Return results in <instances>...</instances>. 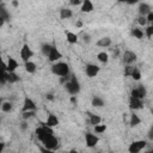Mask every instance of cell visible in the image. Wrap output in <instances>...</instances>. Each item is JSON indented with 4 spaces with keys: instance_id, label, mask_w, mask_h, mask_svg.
<instances>
[{
    "instance_id": "36",
    "label": "cell",
    "mask_w": 153,
    "mask_h": 153,
    "mask_svg": "<svg viewBox=\"0 0 153 153\" xmlns=\"http://www.w3.org/2000/svg\"><path fill=\"white\" fill-rule=\"evenodd\" d=\"M137 23H139V25H141V26H145L148 22H147V18L145 17V16H140L139 18H137Z\"/></svg>"
},
{
    "instance_id": "21",
    "label": "cell",
    "mask_w": 153,
    "mask_h": 153,
    "mask_svg": "<svg viewBox=\"0 0 153 153\" xmlns=\"http://www.w3.org/2000/svg\"><path fill=\"white\" fill-rule=\"evenodd\" d=\"M72 16H73L72 10H69L67 7H63V8L60 10V18L61 19H69Z\"/></svg>"
},
{
    "instance_id": "4",
    "label": "cell",
    "mask_w": 153,
    "mask_h": 153,
    "mask_svg": "<svg viewBox=\"0 0 153 153\" xmlns=\"http://www.w3.org/2000/svg\"><path fill=\"white\" fill-rule=\"evenodd\" d=\"M147 145V141L145 140H136V141H133L129 147H128V151L130 153H139L140 151H142Z\"/></svg>"
},
{
    "instance_id": "25",
    "label": "cell",
    "mask_w": 153,
    "mask_h": 153,
    "mask_svg": "<svg viewBox=\"0 0 153 153\" xmlns=\"http://www.w3.org/2000/svg\"><path fill=\"white\" fill-rule=\"evenodd\" d=\"M7 81H8L10 84L18 82V81H19V75H18L16 72H8V74H7Z\"/></svg>"
},
{
    "instance_id": "45",
    "label": "cell",
    "mask_w": 153,
    "mask_h": 153,
    "mask_svg": "<svg viewBox=\"0 0 153 153\" xmlns=\"http://www.w3.org/2000/svg\"><path fill=\"white\" fill-rule=\"evenodd\" d=\"M81 26H82L81 20H78V22H76V27H81Z\"/></svg>"
},
{
    "instance_id": "40",
    "label": "cell",
    "mask_w": 153,
    "mask_h": 153,
    "mask_svg": "<svg viewBox=\"0 0 153 153\" xmlns=\"http://www.w3.org/2000/svg\"><path fill=\"white\" fill-rule=\"evenodd\" d=\"M82 39H84V42L90 43V41H91V36L87 35V33H84V35H82Z\"/></svg>"
},
{
    "instance_id": "19",
    "label": "cell",
    "mask_w": 153,
    "mask_h": 153,
    "mask_svg": "<svg viewBox=\"0 0 153 153\" xmlns=\"http://www.w3.org/2000/svg\"><path fill=\"white\" fill-rule=\"evenodd\" d=\"M24 67H25V71H26L29 74H33V73L37 71V66H36V63L32 62L31 60L24 62Z\"/></svg>"
},
{
    "instance_id": "16",
    "label": "cell",
    "mask_w": 153,
    "mask_h": 153,
    "mask_svg": "<svg viewBox=\"0 0 153 153\" xmlns=\"http://www.w3.org/2000/svg\"><path fill=\"white\" fill-rule=\"evenodd\" d=\"M44 124H47L48 127H51V128L56 127V126L59 124V118H57V116H56V115H54V114L48 115V117H47V120H45V123H44Z\"/></svg>"
},
{
    "instance_id": "7",
    "label": "cell",
    "mask_w": 153,
    "mask_h": 153,
    "mask_svg": "<svg viewBox=\"0 0 153 153\" xmlns=\"http://www.w3.org/2000/svg\"><path fill=\"white\" fill-rule=\"evenodd\" d=\"M32 56H33L32 49H31L27 44H24V45L22 47V49H20V59H22L24 62H26V61H30Z\"/></svg>"
},
{
    "instance_id": "43",
    "label": "cell",
    "mask_w": 153,
    "mask_h": 153,
    "mask_svg": "<svg viewBox=\"0 0 153 153\" xmlns=\"http://www.w3.org/2000/svg\"><path fill=\"white\" fill-rule=\"evenodd\" d=\"M47 99H49V100H53V99H54V96H53L51 93H49V94H47Z\"/></svg>"
},
{
    "instance_id": "32",
    "label": "cell",
    "mask_w": 153,
    "mask_h": 153,
    "mask_svg": "<svg viewBox=\"0 0 153 153\" xmlns=\"http://www.w3.org/2000/svg\"><path fill=\"white\" fill-rule=\"evenodd\" d=\"M134 69H135V67L133 65H126V67H124V75L126 76H131Z\"/></svg>"
},
{
    "instance_id": "18",
    "label": "cell",
    "mask_w": 153,
    "mask_h": 153,
    "mask_svg": "<svg viewBox=\"0 0 153 153\" xmlns=\"http://www.w3.org/2000/svg\"><path fill=\"white\" fill-rule=\"evenodd\" d=\"M97 45L100 47V48H108V47L111 45V38L108 37V36L102 37V38H99V39L97 41Z\"/></svg>"
},
{
    "instance_id": "42",
    "label": "cell",
    "mask_w": 153,
    "mask_h": 153,
    "mask_svg": "<svg viewBox=\"0 0 153 153\" xmlns=\"http://www.w3.org/2000/svg\"><path fill=\"white\" fill-rule=\"evenodd\" d=\"M121 2H126V4H129V5H133V4H136L139 0H118Z\"/></svg>"
},
{
    "instance_id": "31",
    "label": "cell",
    "mask_w": 153,
    "mask_h": 153,
    "mask_svg": "<svg viewBox=\"0 0 153 153\" xmlns=\"http://www.w3.org/2000/svg\"><path fill=\"white\" fill-rule=\"evenodd\" d=\"M35 116V110H29V111H23V114H22V118L23 120H30V118H32Z\"/></svg>"
},
{
    "instance_id": "2",
    "label": "cell",
    "mask_w": 153,
    "mask_h": 153,
    "mask_svg": "<svg viewBox=\"0 0 153 153\" xmlns=\"http://www.w3.org/2000/svg\"><path fill=\"white\" fill-rule=\"evenodd\" d=\"M65 88L69 94L75 96V94H78L80 92V84L76 80V78L74 75H72V76H69L68 81L65 84Z\"/></svg>"
},
{
    "instance_id": "27",
    "label": "cell",
    "mask_w": 153,
    "mask_h": 153,
    "mask_svg": "<svg viewBox=\"0 0 153 153\" xmlns=\"http://www.w3.org/2000/svg\"><path fill=\"white\" fill-rule=\"evenodd\" d=\"M91 104L94 108H102V106H104V99L100 97H93Z\"/></svg>"
},
{
    "instance_id": "20",
    "label": "cell",
    "mask_w": 153,
    "mask_h": 153,
    "mask_svg": "<svg viewBox=\"0 0 153 153\" xmlns=\"http://www.w3.org/2000/svg\"><path fill=\"white\" fill-rule=\"evenodd\" d=\"M66 38H67V42L69 44H75L78 43V35L72 32V31H66Z\"/></svg>"
},
{
    "instance_id": "1",
    "label": "cell",
    "mask_w": 153,
    "mask_h": 153,
    "mask_svg": "<svg viewBox=\"0 0 153 153\" xmlns=\"http://www.w3.org/2000/svg\"><path fill=\"white\" fill-rule=\"evenodd\" d=\"M51 72L53 74L57 76H67L69 75V66L66 62H54L51 66Z\"/></svg>"
},
{
    "instance_id": "5",
    "label": "cell",
    "mask_w": 153,
    "mask_h": 153,
    "mask_svg": "<svg viewBox=\"0 0 153 153\" xmlns=\"http://www.w3.org/2000/svg\"><path fill=\"white\" fill-rule=\"evenodd\" d=\"M42 145L50 152V151H55V149L57 148L59 142H57V139H56L54 135H50V136L47 137L44 141H42Z\"/></svg>"
},
{
    "instance_id": "38",
    "label": "cell",
    "mask_w": 153,
    "mask_h": 153,
    "mask_svg": "<svg viewBox=\"0 0 153 153\" xmlns=\"http://www.w3.org/2000/svg\"><path fill=\"white\" fill-rule=\"evenodd\" d=\"M146 18H147V22H148L149 24H152V25H153V11H152V12H149V13L146 16Z\"/></svg>"
},
{
    "instance_id": "34",
    "label": "cell",
    "mask_w": 153,
    "mask_h": 153,
    "mask_svg": "<svg viewBox=\"0 0 153 153\" xmlns=\"http://www.w3.org/2000/svg\"><path fill=\"white\" fill-rule=\"evenodd\" d=\"M131 78H133L135 81H139V80L141 79V71H140L137 67H135V69H134V72H133V74H131Z\"/></svg>"
},
{
    "instance_id": "41",
    "label": "cell",
    "mask_w": 153,
    "mask_h": 153,
    "mask_svg": "<svg viewBox=\"0 0 153 153\" xmlns=\"http://www.w3.org/2000/svg\"><path fill=\"white\" fill-rule=\"evenodd\" d=\"M147 136H148V139L149 140H152L153 141V126L149 128V130H148V134H147Z\"/></svg>"
},
{
    "instance_id": "46",
    "label": "cell",
    "mask_w": 153,
    "mask_h": 153,
    "mask_svg": "<svg viewBox=\"0 0 153 153\" xmlns=\"http://www.w3.org/2000/svg\"><path fill=\"white\" fill-rule=\"evenodd\" d=\"M71 100H72V103H75V102H76V98H75V96H73V97L71 98Z\"/></svg>"
},
{
    "instance_id": "33",
    "label": "cell",
    "mask_w": 153,
    "mask_h": 153,
    "mask_svg": "<svg viewBox=\"0 0 153 153\" xmlns=\"http://www.w3.org/2000/svg\"><path fill=\"white\" fill-rule=\"evenodd\" d=\"M105 130H106V126H105V124L99 123V124H96V126H94V131H96L97 134H102V133H104Z\"/></svg>"
},
{
    "instance_id": "22",
    "label": "cell",
    "mask_w": 153,
    "mask_h": 153,
    "mask_svg": "<svg viewBox=\"0 0 153 153\" xmlns=\"http://www.w3.org/2000/svg\"><path fill=\"white\" fill-rule=\"evenodd\" d=\"M0 13H1V17H0V19H1V23H0V25L2 26V25H4V23H5L6 20H8V19H10V14H8V12L6 11V8H5V6H4V5H1V8H0Z\"/></svg>"
},
{
    "instance_id": "28",
    "label": "cell",
    "mask_w": 153,
    "mask_h": 153,
    "mask_svg": "<svg viewBox=\"0 0 153 153\" xmlns=\"http://www.w3.org/2000/svg\"><path fill=\"white\" fill-rule=\"evenodd\" d=\"M90 115V123L94 127L96 124H99L102 122V118L98 116V115H94V114H88Z\"/></svg>"
},
{
    "instance_id": "30",
    "label": "cell",
    "mask_w": 153,
    "mask_h": 153,
    "mask_svg": "<svg viewBox=\"0 0 153 153\" xmlns=\"http://www.w3.org/2000/svg\"><path fill=\"white\" fill-rule=\"evenodd\" d=\"M1 110H2L4 112H10V111L12 110V103L8 102V100L2 102V104H1Z\"/></svg>"
},
{
    "instance_id": "44",
    "label": "cell",
    "mask_w": 153,
    "mask_h": 153,
    "mask_svg": "<svg viewBox=\"0 0 153 153\" xmlns=\"http://www.w3.org/2000/svg\"><path fill=\"white\" fill-rule=\"evenodd\" d=\"M12 5H13L14 7H18V5H19V4H18V1H17V0H13V1H12Z\"/></svg>"
},
{
    "instance_id": "11",
    "label": "cell",
    "mask_w": 153,
    "mask_h": 153,
    "mask_svg": "<svg viewBox=\"0 0 153 153\" xmlns=\"http://www.w3.org/2000/svg\"><path fill=\"white\" fill-rule=\"evenodd\" d=\"M85 141H86V146L90 147V148H92V147H94V146L99 142V137H98L97 135L92 134V133H86V135H85Z\"/></svg>"
},
{
    "instance_id": "10",
    "label": "cell",
    "mask_w": 153,
    "mask_h": 153,
    "mask_svg": "<svg viewBox=\"0 0 153 153\" xmlns=\"http://www.w3.org/2000/svg\"><path fill=\"white\" fill-rule=\"evenodd\" d=\"M129 108H130V110H134V111L142 109L143 108V99L130 97L129 98Z\"/></svg>"
},
{
    "instance_id": "3",
    "label": "cell",
    "mask_w": 153,
    "mask_h": 153,
    "mask_svg": "<svg viewBox=\"0 0 153 153\" xmlns=\"http://www.w3.org/2000/svg\"><path fill=\"white\" fill-rule=\"evenodd\" d=\"M35 134H36L37 139L42 142V141H44L47 137H49L50 135H54V130H53L51 127H48L47 124H43V126H41V127H38V128L36 129Z\"/></svg>"
},
{
    "instance_id": "12",
    "label": "cell",
    "mask_w": 153,
    "mask_h": 153,
    "mask_svg": "<svg viewBox=\"0 0 153 153\" xmlns=\"http://www.w3.org/2000/svg\"><path fill=\"white\" fill-rule=\"evenodd\" d=\"M47 57H48V60H49L50 62H57V61L62 57V54H61V51H60L57 48H55V47L53 45V48H51V50H50V53H49V55H48Z\"/></svg>"
},
{
    "instance_id": "23",
    "label": "cell",
    "mask_w": 153,
    "mask_h": 153,
    "mask_svg": "<svg viewBox=\"0 0 153 153\" xmlns=\"http://www.w3.org/2000/svg\"><path fill=\"white\" fill-rule=\"evenodd\" d=\"M131 35L134 36V38L141 39V38H143L145 32H143V30L140 29V27H133V29H131Z\"/></svg>"
},
{
    "instance_id": "26",
    "label": "cell",
    "mask_w": 153,
    "mask_h": 153,
    "mask_svg": "<svg viewBox=\"0 0 153 153\" xmlns=\"http://www.w3.org/2000/svg\"><path fill=\"white\" fill-rule=\"evenodd\" d=\"M97 60L99 62H102V63H108V61H109V54L105 53V51H100V53L97 54Z\"/></svg>"
},
{
    "instance_id": "14",
    "label": "cell",
    "mask_w": 153,
    "mask_h": 153,
    "mask_svg": "<svg viewBox=\"0 0 153 153\" xmlns=\"http://www.w3.org/2000/svg\"><path fill=\"white\" fill-rule=\"evenodd\" d=\"M94 10V5L91 0H84L81 6H80V11L82 13H91Z\"/></svg>"
},
{
    "instance_id": "9",
    "label": "cell",
    "mask_w": 153,
    "mask_h": 153,
    "mask_svg": "<svg viewBox=\"0 0 153 153\" xmlns=\"http://www.w3.org/2000/svg\"><path fill=\"white\" fill-rule=\"evenodd\" d=\"M146 94H147V91L142 85H139L137 87L133 88L130 92V97H135V98H140V99H143L146 97Z\"/></svg>"
},
{
    "instance_id": "6",
    "label": "cell",
    "mask_w": 153,
    "mask_h": 153,
    "mask_svg": "<svg viewBox=\"0 0 153 153\" xmlns=\"http://www.w3.org/2000/svg\"><path fill=\"white\" fill-rule=\"evenodd\" d=\"M99 71H100V67L98 65H96V63H87L86 67H85V73H86V75L88 78L97 76L98 73H99Z\"/></svg>"
},
{
    "instance_id": "13",
    "label": "cell",
    "mask_w": 153,
    "mask_h": 153,
    "mask_svg": "<svg viewBox=\"0 0 153 153\" xmlns=\"http://www.w3.org/2000/svg\"><path fill=\"white\" fill-rule=\"evenodd\" d=\"M4 68L7 71V72H16V69L18 68V61L13 57H8L7 59V62L4 63Z\"/></svg>"
},
{
    "instance_id": "29",
    "label": "cell",
    "mask_w": 153,
    "mask_h": 153,
    "mask_svg": "<svg viewBox=\"0 0 153 153\" xmlns=\"http://www.w3.org/2000/svg\"><path fill=\"white\" fill-rule=\"evenodd\" d=\"M51 48H53V45H51V44H49V43H43V44L41 45V50H42L43 55H45V56H48V55H49V53H50Z\"/></svg>"
},
{
    "instance_id": "37",
    "label": "cell",
    "mask_w": 153,
    "mask_h": 153,
    "mask_svg": "<svg viewBox=\"0 0 153 153\" xmlns=\"http://www.w3.org/2000/svg\"><path fill=\"white\" fill-rule=\"evenodd\" d=\"M82 1H84V0H69V4L73 5V6H79V5L81 6Z\"/></svg>"
},
{
    "instance_id": "15",
    "label": "cell",
    "mask_w": 153,
    "mask_h": 153,
    "mask_svg": "<svg viewBox=\"0 0 153 153\" xmlns=\"http://www.w3.org/2000/svg\"><path fill=\"white\" fill-rule=\"evenodd\" d=\"M29 110H36V103L31 98L25 97L24 104H23V108H22V111H29Z\"/></svg>"
},
{
    "instance_id": "24",
    "label": "cell",
    "mask_w": 153,
    "mask_h": 153,
    "mask_svg": "<svg viewBox=\"0 0 153 153\" xmlns=\"http://www.w3.org/2000/svg\"><path fill=\"white\" fill-rule=\"evenodd\" d=\"M141 123V118L136 115V114H131L130 115V120H129V124H130V127H137L139 124Z\"/></svg>"
},
{
    "instance_id": "47",
    "label": "cell",
    "mask_w": 153,
    "mask_h": 153,
    "mask_svg": "<svg viewBox=\"0 0 153 153\" xmlns=\"http://www.w3.org/2000/svg\"><path fill=\"white\" fill-rule=\"evenodd\" d=\"M151 112H152V115H153V109H151Z\"/></svg>"
},
{
    "instance_id": "17",
    "label": "cell",
    "mask_w": 153,
    "mask_h": 153,
    "mask_svg": "<svg viewBox=\"0 0 153 153\" xmlns=\"http://www.w3.org/2000/svg\"><path fill=\"white\" fill-rule=\"evenodd\" d=\"M149 12H152V8H151V6L148 5V4H146V2H141L140 5H139V13H140V16H147Z\"/></svg>"
},
{
    "instance_id": "35",
    "label": "cell",
    "mask_w": 153,
    "mask_h": 153,
    "mask_svg": "<svg viewBox=\"0 0 153 153\" xmlns=\"http://www.w3.org/2000/svg\"><path fill=\"white\" fill-rule=\"evenodd\" d=\"M145 36L148 37V38L153 37V25H152V24H149V25L145 29Z\"/></svg>"
},
{
    "instance_id": "39",
    "label": "cell",
    "mask_w": 153,
    "mask_h": 153,
    "mask_svg": "<svg viewBox=\"0 0 153 153\" xmlns=\"http://www.w3.org/2000/svg\"><path fill=\"white\" fill-rule=\"evenodd\" d=\"M20 129L22 130H26L27 129V122H26V120H23V122L20 123Z\"/></svg>"
},
{
    "instance_id": "8",
    "label": "cell",
    "mask_w": 153,
    "mask_h": 153,
    "mask_svg": "<svg viewBox=\"0 0 153 153\" xmlns=\"http://www.w3.org/2000/svg\"><path fill=\"white\" fill-rule=\"evenodd\" d=\"M137 59V55L131 50H126L122 56V61L124 65H133Z\"/></svg>"
}]
</instances>
